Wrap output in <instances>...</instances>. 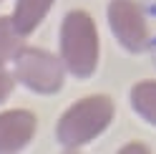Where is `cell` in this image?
I'll list each match as a JSON object with an SVG mask.
<instances>
[{"label": "cell", "instance_id": "cell-2", "mask_svg": "<svg viewBox=\"0 0 156 154\" xmlns=\"http://www.w3.org/2000/svg\"><path fill=\"white\" fill-rule=\"evenodd\" d=\"M61 58L78 79H88L98 66V33L86 10H71L61 25Z\"/></svg>", "mask_w": 156, "mask_h": 154}, {"label": "cell", "instance_id": "cell-10", "mask_svg": "<svg viewBox=\"0 0 156 154\" xmlns=\"http://www.w3.org/2000/svg\"><path fill=\"white\" fill-rule=\"evenodd\" d=\"M123 152H146L144 144H131V147H123Z\"/></svg>", "mask_w": 156, "mask_h": 154}, {"label": "cell", "instance_id": "cell-3", "mask_svg": "<svg viewBox=\"0 0 156 154\" xmlns=\"http://www.w3.org/2000/svg\"><path fill=\"white\" fill-rule=\"evenodd\" d=\"M15 79L30 91L38 94H55L66 81V63L63 58L41 51V48H20L15 53Z\"/></svg>", "mask_w": 156, "mask_h": 154}, {"label": "cell", "instance_id": "cell-5", "mask_svg": "<svg viewBox=\"0 0 156 154\" xmlns=\"http://www.w3.org/2000/svg\"><path fill=\"white\" fill-rule=\"evenodd\" d=\"M35 134V116L25 109H10L0 114V152L23 149Z\"/></svg>", "mask_w": 156, "mask_h": 154}, {"label": "cell", "instance_id": "cell-1", "mask_svg": "<svg viewBox=\"0 0 156 154\" xmlns=\"http://www.w3.org/2000/svg\"><path fill=\"white\" fill-rule=\"evenodd\" d=\"M113 119V101L106 94H93L76 101L58 121V141L66 149H78L88 144L111 124Z\"/></svg>", "mask_w": 156, "mask_h": 154}, {"label": "cell", "instance_id": "cell-4", "mask_svg": "<svg viewBox=\"0 0 156 154\" xmlns=\"http://www.w3.org/2000/svg\"><path fill=\"white\" fill-rule=\"evenodd\" d=\"M108 23L126 51H144L149 46V28L144 10L136 0H111L108 3Z\"/></svg>", "mask_w": 156, "mask_h": 154}, {"label": "cell", "instance_id": "cell-6", "mask_svg": "<svg viewBox=\"0 0 156 154\" xmlns=\"http://www.w3.org/2000/svg\"><path fill=\"white\" fill-rule=\"evenodd\" d=\"M53 0H15V10H13V25L18 28L20 35H30L41 20L48 15Z\"/></svg>", "mask_w": 156, "mask_h": 154}, {"label": "cell", "instance_id": "cell-7", "mask_svg": "<svg viewBox=\"0 0 156 154\" xmlns=\"http://www.w3.org/2000/svg\"><path fill=\"white\" fill-rule=\"evenodd\" d=\"M131 104L146 121L156 127V81H141L131 89Z\"/></svg>", "mask_w": 156, "mask_h": 154}, {"label": "cell", "instance_id": "cell-9", "mask_svg": "<svg viewBox=\"0 0 156 154\" xmlns=\"http://www.w3.org/2000/svg\"><path fill=\"white\" fill-rule=\"evenodd\" d=\"M13 83H15V76H10L3 66H0V101H5L8 96L13 94Z\"/></svg>", "mask_w": 156, "mask_h": 154}, {"label": "cell", "instance_id": "cell-8", "mask_svg": "<svg viewBox=\"0 0 156 154\" xmlns=\"http://www.w3.org/2000/svg\"><path fill=\"white\" fill-rule=\"evenodd\" d=\"M20 43H23V35L13 25V18H0V66L15 58V53L23 48Z\"/></svg>", "mask_w": 156, "mask_h": 154}]
</instances>
